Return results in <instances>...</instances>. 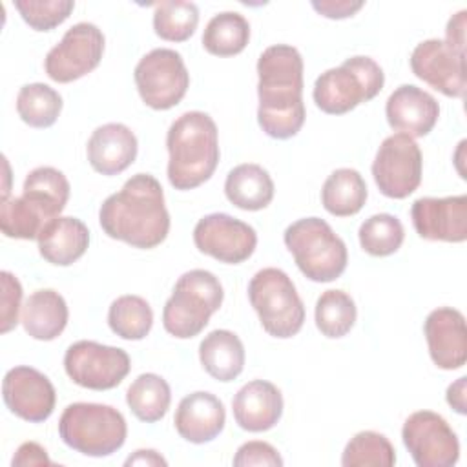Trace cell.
<instances>
[{"instance_id":"7c38bea8","label":"cell","mask_w":467,"mask_h":467,"mask_svg":"<svg viewBox=\"0 0 467 467\" xmlns=\"http://www.w3.org/2000/svg\"><path fill=\"white\" fill-rule=\"evenodd\" d=\"M104 35L91 22H78L71 26L62 40L53 46L46 58V75L60 84H67L91 73L104 55Z\"/></svg>"},{"instance_id":"4dcf8cb0","label":"cell","mask_w":467,"mask_h":467,"mask_svg":"<svg viewBox=\"0 0 467 467\" xmlns=\"http://www.w3.org/2000/svg\"><path fill=\"white\" fill-rule=\"evenodd\" d=\"M108 325L119 337L139 341L144 339L151 330L153 310L144 297L126 294L109 305Z\"/></svg>"},{"instance_id":"44dd1931","label":"cell","mask_w":467,"mask_h":467,"mask_svg":"<svg viewBox=\"0 0 467 467\" xmlns=\"http://www.w3.org/2000/svg\"><path fill=\"white\" fill-rule=\"evenodd\" d=\"M235 423L248 432H265L283 416L281 390L266 379H252L232 400Z\"/></svg>"},{"instance_id":"52a82bcc","label":"cell","mask_w":467,"mask_h":467,"mask_svg":"<svg viewBox=\"0 0 467 467\" xmlns=\"http://www.w3.org/2000/svg\"><path fill=\"white\" fill-rule=\"evenodd\" d=\"M385 84L381 66L363 55L347 58L341 66L321 73L314 82V102L328 115H343L372 100Z\"/></svg>"},{"instance_id":"f546056e","label":"cell","mask_w":467,"mask_h":467,"mask_svg":"<svg viewBox=\"0 0 467 467\" xmlns=\"http://www.w3.org/2000/svg\"><path fill=\"white\" fill-rule=\"evenodd\" d=\"M250 40L248 20L235 11L213 15L202 33V47L215 57L239 55Z\"/></svg>"},{"instance_id":"e0dca14e","label":"cell","mask_w":467,"mask_h":467,"mask_svg":"<svg viewBox=\"0 0 467 467\" xmlns=\"http://www.w3.org/2000/svg\"><path fill=\"white\" fill-rule=\"evenodd\" d=\"M410 219L421 239L463 243L467 239V195L420 197L412 202Z\"/></svg>"},{"instance_id":"5b68a950","label":"cell","mask_w":467,"mask_h":467,"mask_svg":"<svg viewBox=\"0 0 467 467\" xmlns=\"http://www.w3.org/2000/svg\"><path fill=\"white\" fill-rule=\"evenodd\" d=\"M58 436L73 451L102 458L117 452L128 436L124 416L104 403H71L58 420Z\"/></svg>"},{"instance_id":"2e32d148","label":"cell","mask_w":467,"mask_h":467,"mask_svg":"<svg viewBox=\"0 0 467 467\" xmlns=\"http://www.w3.org/2000/svg\"><path fill=\"white\" fill-rule=\"evenodd\" d=\"M2 396L5 407L15 416L31 423L46 421L53 414L57 401V392L49 378L27 365H18L5 372Z\"/></svg>"},{"instance_id":"5bb4252c","label":"cell","mask_w":467,"mask_h":467,"mask_svg":"<svg viewBox=\"0 0 467 467\" xmlns=\"http://www.w3.org/2000/svg\"><path fill=\"white\" fill-rule=\"evenodd\" d=\"M193 243L201 254L221 263L239 265L254 254L257 234L248 223L217 212L197 221L193 228Z\"/></svg>"},{"instance_id":"7402d4cb","label":"cell","mask_w":467,"mask_h":467,"mask_svg":"<svg viewBox=\"0 0 467 467\" xmlns=\"http://www.w3.org/2000/svg\"><path fill=\"white\" fill-rule=\"evenodd\" d=\"M139 142L135 133L120 122L99 126L86 146L88 162L102 175H119L130 168L137 157Z\"/></svg>"},{"instance_id":"b9f144b4","label":"cell","mask_w":467,"mask_h":467,"mask_svg":"<svg viewBox=\"0 0 467 467\" xmlns=\"http://www.w3.org/2000/svg\"><path fill=\"white\" fill-rule=\"evenodd\" d=\"M11 465L13 467H27V465L29 467H33V465H36V467H51L53 462L49 460L47 451L40 443L26 441V443H22L16 449V452H15V456L11 460Z\"/></svg>"},{"instance_id":"7a4b0ae2","label":"cell","mask_w":467,"mask_h":467,"mask_svg":"<svg viewBox=\"0 0 467 467\" xmlns=\"http://www.w3.org/2000/svg\"><path fill=\"white\" fill-rule=\"evenodd\" d=\"M99 223L108 237L133 248L159 246L170 232V213L161 182L150 173L131 175L100 204Z\"/></svg>"},{"instance_id":"277c9868","label":"cell","mask_w":467,"mask_h":467,"mask_svg":"<svg viewBox=\"0 0 467 467\" xmlns=\"http://www.w3.org/2000/svg\"><path fill=\"white\" fill-rule=\"evenodd\" d=\"M223 286L219 279L202 268L184 272L162 308V325L168 334L179 339L199 336L212 314L223 305Z\"/></svg>"},{"instance_id":"ffe728a7","label":"cell","mask_w":467,"mask_h":467,"mask_svg":"<svg viewBox=\"0 0 467 467\" xmlns=\"http://www.w3.org/2000/svg\"><path fill=\"white\" fill-rule=\"evenodd\" d=\"M173 423L181 438L201 445L215 440L223 432L226 410L215 394L197 390L179 401Z\"/></svg>"},{"instance_id":"ab89813d","label":"cell","mask_w":467,"mask_h":467,"mask_svg":"<svg viewBox=\"0 0 467 467\" xmlns=\"http://www.w3.org/2000/svg\"><path fill=\"white\" fill-rule=\"evenodd\" d=\"M235 467H250V465H266V467H277L283 465V458L279 456L277 449L272 447L266 441H246L243 443L235 456H234Z\"/></svg>"},{"instance_id":"ac0fdd59","label":"cell","mask_w":467,"mask_h":467,"mask_svg":"<svg viewBox=\"0 0 467 467\" xmlns=\"http://www.w3.org/2000/svg\"><path fill=\"white\" fill-rule=\"evenodd\" d=\"M423 334L431 359L438 368L456 370L465 365L467 327L460 310L451 306L434 308L423 323Z\"/></svg>"},{"instance_id":"d6986e66","label":"cell","mask_w":467,"mask_h":467,"mask_svg":"<svg viewBox=\"0 0 467 467\" xmlns=\"http://www.w3.org/2000/svg\"><path fill=\"white\" fill-rule=\"evenodd\" d=\"M385 117L392 130L409 137H425L440 117L438 100L414 84L396 88L385 104Z\"/></svg>"},{"instance_id":"60d3db41","label":"cell","mask_w":467,"mask_h":467,"mask_svg":"<svg viewBox=\"0 0 467 467\" xmlns=\"http://www.w3.org/2000/svg\"><path fill=\"white\" fill-rule=\"evenodd\" d=\"M365 4L361 0H312V7L325 18L341 20L354 16Z\"/></svg>"},{"instance_id":"cb8c5ba5","label":"cell","mask_w":467,"mask_h":467,"mask_svg":"<svg viewBox=\"0 0 467 467\" xmlns=\"http://www.w3.org/2000/svg\"><path fill=\"white\" fill-rule=\"evenodd\" d=\"M67 317L66 299L53 288H42L26 299L20 321L33 339L53 341L64 332Z\"/></svg>"},{"instance_id":"f35d334b","label":"cell","mask_w":467,"mask_h":467,"mask_svg":"<svg viewBox=\"0 0 467 467\" xmlns=\"http://www.w3.org/2000/svg\"><path fill=\"white\" fill-rule=\"evenodd\" d=\"M2 279V334H7L18 325V312L22 301V285L7 270L0 274Z\"/></svg>"},{"instance_id":"4fadbf2b","label":"cell","mask_w":467,"mask_h":467,"mask_svg":"<svg viewBox=\"0 0 467 467\" xmlns=\"http://www.w3.org/2000/svg\"><path fill=\"white\" fill-rule=\"evenodd\" d=\"M401 440L418 467H452L460 458L456 432L432 410L412 412L403 423Z\"/></svg>"},{"instance_id":"f6af8a7d","label":"cell","mask_w":467,"mask_h":467,"mask_svg":"<svg viewBox=\"0 0 467 467\" xmlns=\"http://www.w3.org/2000/svg\"><path fill=\"white\" fill-rule=\"evenodd\" d=\"M124 465H168V462L153 449H139L135 451L126 462Z\"/></svg>"},{"instance_id":"4316f807","label":"cell","mask_w":467,"mask_h":467,"mask_svg":"<svg viewBox=\"0 0 467 467\" xmlns=\"http://www.w3.org/2000/svg\"><path fill=\"white\" fill-rule=\"evenodd\" d=\"M69 190V181L60 170L53 166H38L27 173L22 197L49 223L66 208Z\"/></svg>"},{"instance_id":"836d02e7","label":"cell","mask_w":467,"mask_h":467,"mask_svg":"<svg viewBox=\"0 0 467 467\" xmlns=\"http://www.w3.org/2000/svg\"><path fill=\"white\" fill-rule=\"evenodd\" d=\"M199 24V9L193 2L164 0L155 5L153 29L155 35L168 42L188 40Z\"/></svg>"},{"instance_id":"f1b7e54d","label":"cell","mask_w":467,"mask_h":467,"mask_svg":"<svg viewBox=\"0 0 467 467\" xmlns=\"http://www.w3.org/2000/svg\"><path fill=\"white\" fill-rule=\"evenodd\" d=\"M126 403L130 410L146 423L162 420L171 403V390L168 381L153 372L140 374L126 390Z\"/></svg>"},{"instance_id":"8d00e7d4","label":"cell","mask_w":467,"mask_h":467,"mask_svg":"<svg viewBox=\"0 0 467 467\" xmlns=\"http://www.w3.org/2000/svg\"><path fill=\"white\" fill-rule=\"evenodd\" d=\"M46 224V219L22 195L0 202V228L5 237L31 241Z\"/></svg>"},{"instance_id":"ee69618b","label":"cell","mask_w":467,"mask_h":467,"mask_svg":"<svg viewBox=\"0 0 467 467\" xmlns=\"http://www.w3.org/2000/svg\"><path fill=\"white\" fill-rule=\"evenodd\" d=\"M465 389H467V378L462 376L458 378L454 383H451L447 387V403L458 412V414H465L467 412V405H465Z\"/></svg>"},{"instance_id":"6da1fadb","label":"cell","mask_w":467,"mask_h":467,"mask_svg":"<svg viewBox=\"0 0 467 467\" xmlns=\"http://www.w3.org/2000/svg\"><path fill=\"white\" fill-rule=\"evenodd\" d=\"M303 57L288 44L266 47L257 60V122L272 139H290L305 124Z\"/></svg>"},{"instance_id":"3957f363","label":"cell","mask_w":467,"mask_h":467,"mask_svg":"<svg viewBox=\"0 0 467 467\" xmlns=\"http://www.w3.org/2000/svg\"><path fill=\"white\" fill-rule=\"evenodd\" d=\"M168 181L175 190H193L206 182L219 164V131L204 111L177 117L168 133Z\"/></svg>"},{"instance_id":"e575fe53","label":"cell","mask_w":467,"mask_h":467,"mask_svg":"<svg viewBox=\"0 0 467 467\" xmlns=\"http://www.w3.org/2000/svg\"><path fill=\"white\" fill-rule=\"evenodd\" d=\"M396 451L385 434L376 431H361L345 445L343 467H392Z\"/></svg>"},{"instance_id":"8992f818","label":"cell","mask_w":467,"mask_h":467,"mask_svg":"<svg viewBox=\"0 0 467 467\" xmlns=\"http://www.w3.org/2000/svg\"><path fill=\"white\" fill-rule=\"evenodd\" d=\"M283 241L301 274L316 283L337 279L348 263V252L330 224L319 217H305L292 223Z\"/></svg>"},{"instance_id":"8fae6325","label":"cell","mask_w":467,"mask_h":467,"mask_svg":"<svg viewBox=\"0 0 467 467\" xmlns=\"http://www.w3.org/2000/svg\"><path fill=\"white\" fill-rule=\"evenodd\" d=\"M423 159L416 140L405 133L387 137L374 157L372 177L385 197L405 199L421 182Z\"/></svg>"},{"instance_id":"83f0119b","label":"cell","mask_w":467,"mask_h":467,"mask_svg":"<svg viewBox=\"0 0 467 467\" xmlns=\"http://www.w3.org/2000/svg\"><path fill=\"white\" fill-rule=\"evenodd\" d=\"M368 197L365 179L354 168L334 170L321 188L323 208L336 217L356 215Z\"/></svg>"},{"instance_id":"603a6c76","label":"cell","mask_w":467,"mask_h":467,"mask_svg":"<svg viewBox=\"0 0 467 467\" xmlns=\"http://www.w3.org/2000/svg\"><path fill=\"white\" fill-rule=\"evenodd\" d=\"M40 255L55 266H69L78 261L89 244V230L77 217L51 219L36 237Z\"/></svg>"},{"instance_id":"30bf717a","label":"cell","mask_w":467,"mask_h":467,"mask_svg":"<svg viewBox=\"0 0 467 467\" xmlns=\"http://www.w3.org/2000/svg\"><path fill=\"white\" fill-rule=\"evenodd\" d=\"M64 368L73 383L89 390H109L130 374L131 361L126 350L80 339L67 347Z\"/></svg>"},{"instance_id":"74e56055","label":"cell","mask_w":467,"mask_h":467,"mask_svg":"<svg viewBox=\"0 0 467 467\" xmlns=\"http://www.w3.org/2000/svg\"><path fill=\"white\" fill-rule=\"evenodd\" d=\"M15 9L35 31H51L75 9L73 0H15Z\"/></svg>"},{"instance_id":"9c48e42d","label":"cell","mask_w":467,"mask_h":467,"mask_svg":"<svg viewBox=\"0 0 467 467\" xmlns=\"http://www.w3.org/2000/svg\"><path fill=\"white\" fill-rule=\"evenodd\" d=\"M133 78L142 102L159 111L177 106L190 86V73L181 53L168 47L146 53L137 62Z\"/></svg>"},{"instance_id":"d590c367","label":"cell","mask_w":467,"mask_h":467,"mask_svg":"<svg viewBox=\"0 0 467 467\" xmlns=\"http://www.w3.org/2000/svg\"><path fill=\"white\" fill-rule=\"evenodd\" d=\"M361 248L374 257H387L400 250L405 239L401 221L390 213H376L365 219L358 232Z\"/></svg>"},{"instance_id":"7bdbcfd3","label":"cell","mask_w":467,"mask_h":467,"mask_svg":"<svg viewBox=\"0 0 467 467\" xmlns=\"http://www.w3.org/2000/svg\"><path fill=\"white\" fill-rule=\"evenodd\" d=\"M465 18H467V11L465 9L458 11L449 18L447 29H445V42L458 51H465Z\"/></svg>"},{"instance_id":"ba28073f","label":"cell","mask_w":467,"mask_h":467,"mask_svg":"<svg viewBox=\"0 0 467 467\" xmlns=\"http://www.w3.org/2000/svg\"><path fill=\"white\" fill-rule=\"evenodd\" d=\"M248 299L266 334L288 339L305 323V305L292 279L281 268H263L248 283Z\"/></svg>"},{"instance_id":"d4e9b609","label":"cell","mask_w":467,"mask_h":467,"mask_svg":"<svg viewBox=\"0 0 467 467\" xmlns=\"http://www.w3.org/2000/svg\"><path fill=\"white\" fill-rule=\"evenodd\" d=\"M199 359L202 368L217 381H234L244 368V347L232 330H212L199 345Z\"/></svg>"},{"instance_id":"d6a6232c","label":"cell","mask_w":467,"mask_h":467,"mask_svg":"<svg viewBox=\"0 0 467 467\" xmlns=\"http://www.w3.org/2000/svg\"><path fill=\"white\" fill-rule=\"evenodd\" d=\"M316 327L330 339L347 336L358 317L354 299L343 290H325L316 301Z\"/></svg>"},{"instance_id":"484cf974","label":"cell","mask_w":467,"mask_h":467,"mask_svg":"<svg viewBox=\"0 0 467 467\" xmlns=\"http://www.w3.org/2000/svg\"><path fill=\"white\" fill-rule=\"evenodd\" d=\"M274 181L270 173L252 162H244L228 171L224 181L226 199L246 212L266 208L274 199Z\"/></svg>"},{"instance_id":"1f68e13d","label":"cell","mask_w":467,"mask_h":467,"mask_svg":"<svg viewBox=\"0 0 467 467\" xmlns=\"http://www.w3.org/2000/svg\"><path fill=\"white\" fill-rule=\"evenodd\" d=\"M16 111L27 126L49 128L62 111V97L47 84H26L16 95Z\"/></svg>"},{"instance_id":"9a60e30c","label":"cell","mask_w":467,"mask_h":467,"mask_svg":"<svg viewBox=\"0 0 467 467\" xmlns=\"http://www.w3.org/2000/svg\"><path fill=\"white\" fill-rule=\"evenodd\" d=\"M412 73L445 97L462 99L467 88L465 51H458L445 40L429 38L410 53Z\"/></svg>"}]
</instances>
